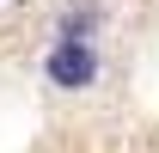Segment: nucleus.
<instances>
[{
    "label": "nucleus",
    "instance_id": "1",
    "mask_svg": "<svg viewBox=\"0 0 159 153\" xmlns=\"http://www.w3.org/2000/svg\"><path fill=\"white\" fill-rule=\"evenodd\" d=\"M92 74H98V55L80 37H61L55 49H49V80H55V86H86Z\"/></svg>",
    "mask_w": 159,
    "mask_h": 153
}]
</instances>
